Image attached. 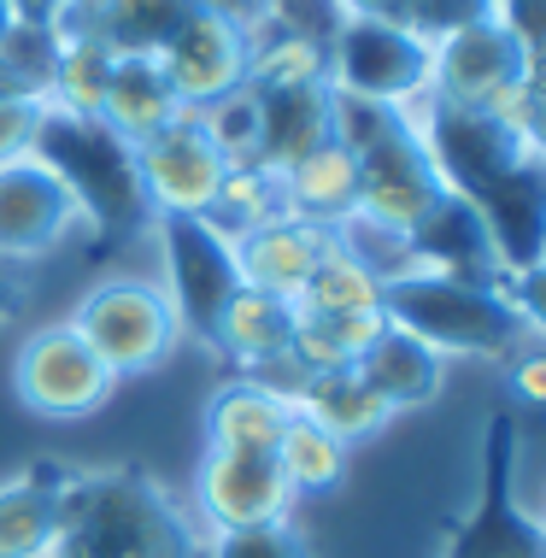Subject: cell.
I'll return each mask as SVG.
<instances>
[{"instance_id": "1", "label": "cell", "mask_w": 546, "mask_h": 558, "mask_svg": "<svg viewBox=\"0 0 546 558\" xmlns=\"http://www.w3.org/2000/svg\"><path fill=\"white\" fill-rule=\"evenodd\" d=\"M336 142L359 159V223L364 230L405 241L452 194L441 183V171H435L429 147H423L417 118L400 107L336 95Z\"/></svg>"}, {"instance_id": "2", "label": "cell", "mask_w": 546, "mask_h": 558, "mask_svg": "<svg viewBox=\"0 0 546 558\" xmlns=\"http://www.w3.org/2000/svg\"><path fill=\"white\" fill-rule=\"evenodd\" d=\"M59 558H206V547L189 511L142 471H77Z\"/></svg>"}, {"instance_id": "3", "label": "cell", "mask_w": 546, "mask_h": 558, "mask_svg": "<svg viewBox=\"0 0 546 558\" xmlns=\"http://www.w3.org/2000/svg\"><path fill=\"white\" fill-rule=\"evenodd\" d=\"M383 318L441 359H518L529 336L499 282H470L423 265L383 277Z\"/></svg>"}, {"instance_id": "4", "label": "cell", "mask_w": 546, "mask_h": 558, "mask_svg": "<svg viewBox=\"0 0 546 558\" xmlns=\"http://www.w3.org/2000/svg\"><path fill=\"white\" fill-rule=\"evenodd\" d=\"M36 159L65 183V194L77 201V218L95 223L106 241L154 230L159 213L142 189V171H135V142H124L112 124L48 107L36 130Z\"/></svg>"}, {"instance_id": "5", "label": "cell", "mask_w": 546, "mask_h": 558, "mask_svg": "<svg viewBox=\"0 0 546 558\" xmlns=\"http://www.w3.org/2000/svg\"><path fill=\"white\" fill-rule=\"evenodd\" d=\"M154 247H159V289L177 312V329L211 341L223 306L247 289L241 282V259H235V235L218 230L211 218L165 213L154 218Z\"/></svg>"}, {"instance_id": "6", "label": "cell", "mask_w": 546, "mask_h": 558, "mask_svg": "<svg viewBox=\"0 0 546 558\" xmlns=\"http://www.w3.org/2000/svg\"><path fill=\"white\" fill-rule=\"evenodd\" d=\"M71 329L88 341V353L100 359L112 376H142L171 359L182 341L177 312L165 300L159 282L147 277H106L83 294V306L71 312Z\"/></svg>"}, {"instance_id": "7", "label": "cell", "mask_w": 546, "mask_h": 558, "mask_svg": "<svg viewBox=\"0 0 546 558\" xmlns=\"http://www.w3.org/2000/svg\"><path fill=\"white\" fill-rule=\"evenodd\" d=\"M429 71H435V41H423L412 24L393 19H341L329 41V88L353 100L412 112L429 100Z\"/></svg>"}, {"instance_id": "8", "label": "cell", "mask_w": 546, "mask_h": 558, "mask_svg": "<svg viewBox=\"0 0 546 558\" xmlns=\"http://www.w3.org/2000/svg\"><path fill=\"white\" fill-rule=\"evenodd\" d=\"M135 171H142V189L159 218L165 213L206 218L218 206L223 177H230V154L218 147L206 112H177L165 130L135 142Z\"/></svg>"}, {"instance_id": "9", "label": "cell", "mask_w": 546, "mask_h": 558, "mask_svg": "<svg viewBox=\"0 0 546 558\" xmlns=\"http://www.w3.org/2000/svg\"><path fill=\"white\" fill-rule=\"evenodd\" d=\"M12 388L36 417H88L112 400L118 376L88 353V341L71 324H41L29 329L19 359H12Z\"/></svg>"}, {"instance_id": "10", "label": "cell", "mask_w": 546, "mask_h": 558, "mask_svg": "<svg viewBox=\"0 0 546 558\" xmlns=\"http://www.w3.org/2000/svg\"><path fill=\"white\" fill-rule=\"evenodd\" d=\"M523 83H529V53L518 48V36H511L494 12L435 41L429 100H441V107L499 112Z\"/></svg>"}, {"instance_id": "11", "label": "cell", "mask_w": 546, "mask_h": 558, "mask_svg": "<svg viewBox=\"0 0 546 558\" xmlns=\"http://www.w3.org/2000/svg\"><path fill=\"white\" fill-rule=\"evenodd\" d=\"M194 500L211 535L223 530H259V523H288L294 488H288L277 452H218L206 447L201 476H194Z\"/></svg>"}, {"instance_id": "12", "label": "cell", "mask_w": 546, "mask_h": 558, "mask_svg": "<svg viewBox=\"0 0 546 558\" xmlns=\"http://www.w3.org/2000/svg\"><path fill=\"white\" fill-rule=\"evenodd\" d=\"M159 65H165V77H171L182 107L206 112L247 83V29L194 7L177 24V36L159 48Z\"/></svg>"}, {"instance_id": "13", "label": "cell", "mask_w": 546, "mask_h": 558, "mask_svg": "<svg viewBox=\"0 0 546 558\" xmlns=\"http://www.w3.org/2000/svg\"><path fill=\"white\" fill-rule=\"evenodd\" d=\"M77 201L36 154L0 165V265L41 259L77 230Z\"/></svg>"}, {"instance_id": "14", "label": "cell", "mask_w": 546, "mask_h": 558, "mask_svg": "<svg viewBox=\"0 0 546 558\" xmlns=\"http://www.w3.org/2000/svg\"><path fill=\"white\" fill-rule=\"evenodd\" d=\"M253 88V83H247ZM253 112H259V142L253 165L288 171L336 135V88L329 83H288V88H253Z\"/></svg>"}, {"instance_id": "15", "label": "cell", "mask_w": 546, "mask_h": 558, "mask_svg": "<svg viewBox=\"0 0 546 558\" xmlns=\"http://www.w3.org/2000/svg\"><path fill=\"white\" fill-rule=\"evenodd\" d=\"M77 464L36 459L24 476L0 482V558H59V523Z\"/></svg>"}, {"instance_id": "16", "label": "cell", "mask_w": 546, "mask_h": 558, "mask_svg": "<svg viewBox=\"0 0 546 558\" xmlns=\"http://www.w3.org/2000/svg\"><path fill=\"white\" fill-rule=\"evenodd\" d=\"M329 247V230H317L306 218H265L253 223L247 235H235V259H241V282L259 294H277V300H300V289L312 282L317 259Z\"/></svg>"}, {"instance_id": "17", "label": "cell", "mask_w": 546, "mask_h": 558, "mask_svg": "<svg viewBox=\"0 0 546 558\" xmlns=\"http://www.w3.org/2000/svg\"><path fill=\"white\" fill-rule=\"evenodd\" d=\"M294 324H300V306H294V300L241 289L230 306H223L211 347H223L235 365H247V371H259V376L294 371V383H300V365H294Z\"/></svg>"}, {"instance_id": "18", "label": "cell", "mask_w": 546, "mask_h": 558, "mask_svg": "<svg viewBox=\"0 0 546 558\" xmlns=\"http://www.w3.org/2000/svg\"><path fill=\"white\" fill-rule=\"evenodd\" d=\"M194 0H71L59 36H88L112 53H159Z\"/></svg>"}, {"instance_id": "19", "label": "cell", "mask_w": 546, "mask_h": 558, "mask_svg": "<svg viewBox=\"0 0 546 558\" xmlns=\"http://www.w3.org/2000/svg\"><path fill=\"white\" fill-rule=\"evenodd\" d=\"M282 213L288 218H306L317 230L336 235L341 223L359 218V159L329 135L324 147H312L300 165L282 171Z\"/></svg>"}, {"instance_id": "20", "label": "cell", "mask_w": 546, "mask_h": 558, "mask_svg": "<svg viewBox=\"0 0 546 558\" xmlns=\"http://www.w3.org/2000/svg\"><path fill=\"white\" fill-rule=\"evenodd\" d=\"M288 417H294V400H288L277 383L241 376V383L218 388L206 405V447H218V452H277Z\"/></svg>"}, {"instance_id": "21", "label": "cell", "mask_w": 546, "mask_h": 558, "mask_svg": "<svg viewBox=\"0 0 546 558\" xmlns=\"http://www.w3.org/2000/svg\"><path fill=\"white\" fill-rule=\"evenodd\" d=\"M353 371L376 388V395H383L388 412H412V405H429L435 395H441V383H447V359L429 353V347H423L417 336H405V329H393V324L376 329V341L359 353Z\"/></svg>"}, {"instance_id": "22", "label": "cell", "mask_w": 546, "mask_h": 558, "mask_svg": "<svg viewBox=\"0 0 546 558\" xmlns=\"http://www.w3.org/2000/svg\"><path fill=\"white\" fill-rule=\"evenodd\" d=\"M177 112H189L177 100L171 77H165L159 53H118L112 77H106V100H100V124H112L124 142H147L154 130H165Z\"/></svg>"}, {"instance_id": "23", "label": "cell", "mask_w": 546, "mask_h": 558, "mask_svg": "<svg viewBox=\"0 0 546 558\" xmlns=\"http://www.w3.org/2000/svg\"><path fill=\"white\" fill-rule=\"evenodd\" d=\"M294 412L300 417H312L317 429H329L341 447H353V441H371L376 429L388 424V405H383V395H376L371 383L353 371V365H341V371H306L294 383Z\"/></svg>"}, {"instance_id": "24", "label": "cell", "mask_w": 546, "mask_h": 558, "mask_svg": "<svg viewBox=\"0 0 546 558\" xmlns=\"http://www.w3.org/2000/svg\"><path fill=\"white\" fill-rule=\"evenodd\" d=\"M312 318H353V312H383V277L359 259L353 247H341V235H329L324 259H317L312 282L294 300Z\"/></svg>"}, {"instance_id": "25", "label": "cell", "mask_w": 546, "mask_h": 558, "mask_svg": "<svg viewBox=\"0 0 546 558\" xmlns=\"http://www.w3.org/2000/svg\"><path fill=\"white\" fill-rule=\"evenodd\" d=\"M277 464H282L288 488H294V500L300 494H329V488H341V476H347V447L329 429H317L312 417L294 412L282 429V441H277Z\"/></svg>"}, {"instance_id": "26", "label": "cell", "mask_w": 546, "mask_h": 558, "mask_svg": "<svg viewBox=\"0 0 546 558\" xmlns=\"http://www.w3.org/2000/svg\"><path fill=\"white\" fill-rule=\"evenodd\" d=\"M112 48L88 36H59V59H53V83H48V107L77 112V118H100L106 100V77H112Z\"/></svg>"}, {"instance_id": "27", "label": "cell", "mask_w": 546, "mask_h": 558, "mask_svg": "<svg viewBox=\"0 0 546 558\" xmlns=\"http://www.w3.org/2000/svg\"><path fill=\"white\" fill-rule=\"evenodd\" d=\"M383 324H388L383 312H353V318H312V312H300V324H294V365H300V376L359 365V353L376 341Z\"/></svg>"}, {"instance_id": "28", "label": "cell", "mask_w": 546, "mask_h": 558, "mask_svg": "<svg viewBox=\"0 0 546 558\" xmlns=\"http://www.w3.org/2000/svg\"><path fill=\"white\" fill-rule=\"evenodd\" d=\"M277 213H282V177L265 171V165H230V177L218 189V206L206 218L230 235H247L253 223H265Z\"/></svg>"}, {"instance_id": "29", "label": "cell", "mask_w": 546, "mask_h": 558, "mask_svg": "<svg viewBox=\"0 0 546 558\" xmlns=\"http://www.w3.org/2000/svg\"><path fill=\"white\" fill-rule=\"evenodd\" d=\"M53 59H59V29L7 24L0 29V95H41L48 100Z\"/></svg>"}, {"instance_id": "30", "label": "cell", "mask_w": 546, "mask_h": 558, "mask_svg": "<svg viewBox=\"0 0 546 558\" xmlns=\"http://www.w3.org/2000/svg\"><path fill=\"white\" fill-rule=\"evenodd\" d=\"M341 19H347L341 0H270L259 29H277V36H300V41L329 48L336 29H341Z\"/></svg>"}, {"instance_id": "31", "label": "cell", "mask_w": 546, "mask_h": 558, "mask_svg": "<svg viewBox=\"0 0 546 558\" xmlns=\"http://www.w3.org/2000/svg\"><path fill=\"white\" fill-rule=\"evenodd\" d=\"M206 558H312L306 535L294 523H259V530H223L211 535Z\"/></svg>"}, {"instance_id": "32", "label": "cell", "mask_w": 546, "mask_h": 558, "mask_svg": "<svg viewBox=\"0 0 546 558\" xmlns=\"http://www.w3.org/2000/svg\"><path fill=\"white\" fill-rule=\"evenodd\" d=\"M41 112H48V100H41V95H0V165L36 154Z\"/></svg>"}, {"instance_id": "33", "label": "cell", "mask_w": 546, "mask_h": 558, "mask_svg": "<svg viewBox=\"0 0 546 558\" xmlns=\"http://www.w3.org/2000/svg\"><path fill=\"white\" fill-rule=\"evenodd\" d=\"M499 294L511 300V312L523 318L529 336H546V253L518 265V270H506V277H499Z\"/></svg>"}, {"instance_id": "34", "label": "cell", "mask_w": 546, "mask_h": 558, "mask_svg": "<svg viewBox=\"0 0 546 558\" xmlns=\"http://www.w3.org/2000/svg\"><path fill=\"white\" fill-rule=\"evenodd\" d=\"M488 12H494V0H412L405 24H412L423 41H441V36H452V29L488 19Z\"/></svg>"}, {"instance_id": "35", "label": "cell", "mask_w": 546, "mask_h": 558, "mask_svg": "<svg viewBox=\"0 0 546 558\" xmlns=\"http://www.w3.org/2000/svg\"><path fill=\"white\" fill-rule=\"evenodd\" d=\"M494 19L518 36L529 71H546V0H494Z\"/></svg>"}, {"instance_id": "36", "label": "cell", "mask_w": 546, "mask_h": 558, "mask_svg": "<svg viewBox=\"0 0 546 558\" xmlns=\"http://www.w3.org/2000/svg\"><path fill=\"white\" fill-rule=\"evenodd\" d=\"M511 388L529 405H546V353H518L511 359Z\"/></svg>"}, {"instance_id": "37", "label": "cell", "mask_w": 546, "mask_h": 558, "mask_svg": "<svg viewBox=\"0 0 546 558\" xmlns=\"http://www.w3.org/2000/svg\"><path fill=\"white\" fill-rule=\"evenodd\" d=\"M12 24H29V29H59L71 12V0H7Z\"/></svg>"}, {"instance_id": "38", "label": "cell", "mask_w": 546, "mask_h": 558, "mask_svg": "<svg viewBox=\"0 0 546 558\" xmlns=\"http://www.w3.org/2000/svg\"><path fill=\"white\" fill-rule=\"evenodd\" d=\"M194 7H201V12H218V19H230V24H241V29H259L270 0H194Z\"/></svg>"}, {"instance_id": "39", "label": "cell", "mask_w": 546, "mask_h": 558, "mask_svg": "<svg viewBox=\"0 0 546 558\" xmlns=\"http://www.w3.org/2000/svg\"><path fill=\"white\" fill-rule=\"evenodd\" d=\"M347 19H393L405 24V12H412V0H341Z\"/></svg>"}, {"instance_id": "40", "label": "cell", "mask_w": 546, "mask_h": 558, "mask_svg": "<svg viewBox=\"0 0 546 558\" xmlns=\"http://www.w3.org/2000/svg\"><path fill=\"white\" fill-rule=\"evenodd\" d=\"M19 306H24V294L12 289V277H7V270H0V329H7L12 318H19Z\"/></svg>"}, {"instance_id": "41", "label": "cell", "mask_w": 546, "mask_h": 558, "mask_svg": "<svg viewBox=\"0 0 546 558\" xmlns=\"http://www.w3.org/2000/svg\"><path fill=\"white\" fill-rule=\"evenodd\" d=\"M12 24V12H7V0H0V29H7Z\"/></svg>"}, {"instance_id": "42", "label": "cell", "mask_w": 546, "mask_h": 558, "mask_svg": "<svg viewBox=\"0 0 546 558\" xmlns=\"http://www.w3.org/2000/svg\"><path fill=\"white\" fill-rule=\"evenodd\" d=\"M541 77H546V71H541Z\"/></svg>"}]
</instances>
